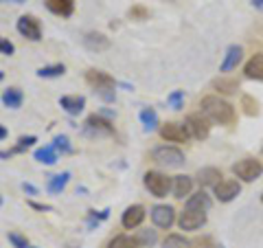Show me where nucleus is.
Masks as SVG:
<instances>
[{
	"instance_id": "nucleus-11",
	"label": "nucleus",
	"mask_w": 263,
	"mask_h": 248,
	"mask_svg": "<svg viewBox=\"0 0 263 248\" xmlns=\"http://www.w3.org/2000/svg\"><path fill=\"white\" fill-rule=\"evenodd\" d=\"M178 224H180V228H182V231H197V228H202L204 224H206V213L186 209V211L180 213Z\"/></svg>"
},
{
	"instance_id": "nucleus-12",
	"label": "nucleus",
	"mask_w": 263,
	"mask_h": 248,
	"mask_svg": "<svg viewBox=\"0 0 263 248\" xmlns=\"http://www.w3.org/2000/svg\"><path fill=\"white\" fill-rule=\"evenodd\" d=\"M145 218H147L145 206H143V204H132V206H127V209L123 211L121 224L125 226L127 231H132V228H138V226H141Z\"/></svg>"
},
{
	"instance_id": "nucleus-10",
	"label": "nucleus",
	"mask_w": 263,
	"mask_h": 248,
	"mask_svg": "<svg viewBox=\"0 0 263 248\" xmlns=\"http://www.w3.org/2000/svg\"><path fill=\"white\" fill-rule=\"evenodd\" d=\"M149 216H152V222L158 228H171L176 222V209L171 204H156Z\"/></svg>"
},
{
	"instance_id": "nucleus-1",
	"label": "nucleus",
	"mask_w": 263,
	"mask_h": 248,
	"mask_svg": "<svg viewBox=\"0 0 263 248\" xmlns=\"http://www.w3.org/2000/svg\"><path fill=\"white\" fill-rule=\"evenodd\" d=\"M200 112L213 123H219V126H233L237 121V112L230 105L226 99H221L217 95H209L202 97L200 101Z\"/></svg>"
},
{
	"instance_id": "nucleus-37",
	"label": "nucleus",
	"mask_w": 263,
	"mask_h": 248,
	"mask_svg": "<svg viewBox=\"0 0 263 248\" xmlns=\"http://www.w3.org/2000/svg\"><path fill=\"white\" fill-rule=\"evenodd\" d=\"M147 15H149V11H147L145 7H141V5H136V7H132L129 9V18L132 20H145Z\"/></svg>"
},
{
	"instance_id": "nucleus-40",
	"label": "nucleus",
	"mask_w": 263,
	"mask_h": 248,
	"mask_svg": "<svg viewBox=\"0 0 263 248\" xmlns=\"http://www.w3.org/2000/svg\"><path fill=\"white\" fill-rule=\"evenodd\" d=\"M29 206H33L35 211H51L53 206H48V204H40V202H33V200H29Z\"/></svg>"
},
{
	"instance_id": "nucleus-16",
	"label": "nucleus",
	"mask_w": 263,
	"mask_h": 248,
	"mask_svg": "<svg viewBox=\"0 0 263 248\" xmlns=\"http://www.w3.org/2000/svg\"><path fill=\"white\" fill-rule=\"evenodd\" d=\"M243 75L246 79H254V81H263V53L252 55L243 66Z\"/></svg>"
},
{
	"instance_id": "nucleus-19",
	"label": "nucleus",
	"mask_w": 263,
	"mask_h": 248,
	"mask_svg": "<svg viewBox=\"0 0 263 248\" xmlns=\"http://www.w3.org/2000/svg\"><path fill=\"white\" fill-rule=\"evenodd\" d=\"M84 44L88 51H95V53H101V51H108L110 48V40L103 36V33H86V38H84Z\"/></svg>"
},
{
	"instance_id": "nucleus-21",
	"label": "nucleus",
	"mask_w": 263,
	"mask_h": 248,
	"mask_svg": "<svg viewBox=\"0 0 263 248\" xmlns=\"http://www.w3.org/2000/svg\"><path fill=\"white\" fill-rule=\"evenodd\" d=\"M197 183H200V187H215L219 180H221V171L217 167H202L200 171H197Z\"/></svg>"
},
{
	"instance_id": "nucleus-39",
	"label": "nucleus",
	"mask_w": 263,
	"mask_h": 248,
	"mask_svg": "<svg viewBox=\"0 0 263 248\" xmlns=\"http://www.w3.org/2000/svg\"><path fill=\"white\" fill-rule=\"evenodd\" d=\"M191 244L197 246V248H215V244H213L209 237H197L195 242H191Z\"/></svg>"
},
{
	"instance_id": "nucleus-30",
	"label": "nucleus",
	"mask_w": 263,
	"mask_h": 248,
	"mask_svg": "<svg viewBox=\"0 0 263 248\" xmlns=\"http://www.w3.org/2000/svg\"><path fill=\"white\" fill-rule=\"evenodd\" d=\"M108 248H138L136 237H129V235H117L110 239Z\"/></svg>"
},
{
	"instance_id": "nucleus-24",
	"label": "nucleus",
	"mask_w": 263,
	"mask_h": 248,
	"mask_svg": "<svg viewBox=\"0 0 263 248\" xmlns=\"http://www.w3.org/2000/svg\"><path fill=\"white\" fill-rule=\"evenodd\" d=\"M22 101H24V95H22L20 88H7L5 93H3V103L7 105V108L18 110L20 105H22Z\"/></svg>"
},
{
	"instance_id": "nucleus-32",
	"label": "nucleus",
	"mask_w": 263,
	"mask_h": 248,
	"mask_svg": "<svg viewBox=\"0 0 263 248\" xmlns=\"http://www.w3.org/2000/svg\"><path fill=\"white\" fill-rule=\"evenodd\" d=\"M241 108L248 117H257L259 114V101L252 95H241Z\"/></svg>"
},
{
	"instance_id": "nucleus-13",
	"label": "nucleus",
	"mask_w": 263,
	"mask_h": 248,
	"mask_svg": "<svg viewBox=\"0 0 263 248\" xmlns=\"http://www.w3.org/2000/svg\"><path fill=\"white\" fill-rule=\"evenodd\" d=\"M160 136L167 140V143H186L189 132L184 126H180V123H167V126L160 128Z\"/></svg>"
},
{
	"instance_id": "nucleus-3",
	"label": "nucleus",
	"mask_w": 263,
	"mask_h": 248,
	"mask_svg": "<svg viewBox=\"0 0 263 248\" xmlns=\"http://www.w3.org/2000/svg\"><path fill=\"white\" fill-rule=\"evenodd\" d=\"M84 136L90 138H101V136H114V126L103 117V114H90V117L84 121Z\"/></svg>"
},
{
	"instance_id": "nucleus-5",
	"label": "nucleus",
	"mask_w": 263,
	"mask_h": 248,
	"mask_svg": "<svg viewBox=\"0 0 263 248\" xmlns=\"http://www.w3.org/2000/svg\"><path fill=\"white\" fill-rule=\"evenodd\" d=\"M145 189L149 191L154 198H164L169 191H171V178L167 173H160V171H147L145 178Z\"/></svg>"
},
{
	"instance_id": "nucleus-41",
	"label": "nucleus",
	"mask_w": 263,
	"mask_h": 248,
	"mask_svg": "<svg viewBox=\"0 0 263 248\" xmlns=\"http://www.w3.org/2000/svg\"><path fill=\"white\" fill-rule=\"evenodd\" d=\"M22 189H24V193H29V196H37V187H33L31 183H22Z\"/></svg>"
},
{
	"instance_id": "nucleus-48",
	"label": "nucleus",
	"mask_w": 263,
	"mask_h": 248,
	"mask_svg": "<svg viewBox=\"0 0 263 248\" xmlns=\"http://www.w3.org/2000/svg\"><path fill=\"white\" fill-rule=\"evenodd\" d=\"M29 248H33V246H29Z\"/></svg>"
},
{
	"instance_id": "nucleus-22",
	"label": "nucleus",
	"mask_w": 263,
	"mask_h": 248,
	"mask_svg": "<svg viewBox=\"0 0 263 248\" xmlns=\"http://www.w3.org/2000/svg\"><path fill=\"white\" fill-rule=\"evenodd\" d=\"M37 143V136H33V134H29V136H20L18 138V143H15L11 150H3L0 152V158H11L13 154H22V152H27L29 147H33Z\"/></svg>"
},
{
	"instance_id": "nucleus-45",
	"label": "nucleus",
	"mask_w": 263,
	"mask_h": 248,
	"mask_svg": "<svg viewBox=\"0 0 263 248\" xmlns=\"http://www.w3.org/2000/svg\"><path fill=\"white\" fill-rule=\"evenodd\" d=\"M3 79H5V73H3V70H0V81H3Z\"/></svg>"
},
{
	"instance_id": "nucleus-7",
	"label": "nucleus",
	"mask_w": 263,
	"mask_h": 248,
	"mask_svg": "<svg viewBox=\"0 0 263 248\" xmlns=\"http://www.w3.org/2000/svg\"><path fill=\"white\" fill-rule=\"evenodd\" d=\"M184 128H186V132H189V136H193V138H197V140L209 138V134H211V121L204 117L202 112L189 114L186 121H184Z\"/></svg>"
},
{
	"instance_id": "nucleus-8",
	"label": "nucleus",
	"mask_w": 263,
	"mask_h": 248,
	"mask_svg": "<svg viewBox=\"0 0 263 248\" xmlns=\"http://www.w3.org/2000/svg\"><path fill=\"white\" fill-rule=\"evenodd\" d=\"M15 29L22 38L31 40V42H40L42 40V27H40V20L35 15H20L18 22H15Z\"/></svg>"
},
{
	"instance_id": "nucleus-47",
	"label": "nucleus",
	"mask_w": 263,
	"mask_h": 248,
	"mask_svg": "<svg viewBox=\"0 0 263 248\" xmlns=\"http://www.w3.org/2000/svg\"><path fill=\"white\" fill-rule=\"evenodd\" d=\"M261 202H263V193H261Z\"/></svg>"
},
{
	"instance_id": "nucleus-26",
	"label": "nucleus",
	"mask_w": 263,
	"mask_h": 248,
	"mask_svg": "<svg viewBox=\"0 0 263 248\" xmlns=\"http://www.w3.org/2000/svg\"><path fill=\"white\" fill-rule=\"evenodd\" d=\"M68 180H70V171H64V173H57V176H53L51 180H48V193H62L66 185H68Z\"/></svg>"
},
{
	"instance_id": "nucleus-42",
	"label": "nucleus",
	"mask_w": 263,
	"mask_h": 248,
	"mask_svg": "<svg viewBox=\"0 0 263 248\" xmlns=\"http://www.w3.org/2000/svg\"><path fill=\"white\" fill-rule=\"evenodd\" d=\"M7 136H9V130H7L5 126H0V140H5Z\"/></svg>"
},
{
	"instance_id": "nucleus-4",
	"label": "nucleus",
	"mask_w": 263,
	"mask_h": 248,
	"mask_svg": "<svg viewBox=\"0 0 263 248\" xmlns=\"http://www.w3.org/2000/svg\"><path fill=\"white\" fill-rule=\"evenodd\" d=\"M152 158L158 163V165H164V167H171V169H180L186 163L184 154L180 152L178 147H174V145H160V147H156V150L152 152Z\"/></svg>"
},
{
	"instance_id": "nucleus-46",
	"label": "nucleus",
	"mask_w": 263,
	"mask_h": 248,
	"mask_svg": "<svg viewBox=\"0 0 263 248\" xmlns=\"http://www.w3.org/2000/svg\"><path fill=\"white\" fill-rule=\"evenodd\" d=\"M0 206H3V196H0Z\"/></svg>"
},
{
	"instance_id": "nucleus-35",
	"label": "nucleus",
	"mask_w": 263,
	"mask_h": 248,
	"mask_svg": "<svg viewBox=\"0 0 263 248\" xmlns=\"http://www.w3.org/2000/svg\"><path fill=\"white\" fill-rule=\"evenodd\" d=\"M167 103L174 110H182L184 108V90H174V93L167 97Z\"/></svg>"
},
{
	"instance_id": "nucleus-43",
	"label": "nucleus",
	"mask_w": 263,
	"mask_h": 248,
	"mask_svg": "<svg viewBox=\"0 0 263 248\" xmlns=\"http://www.w3.org/2000/svg\"><path fill=\"white\" fill-rule=\"evenodd\" d=\"M250 3H252L254 9H263V0H250Z\"/></svg>"
},
{
	"instance_id": "nucleus-27",
	"label": "nucleus",
	"mask_w": 263,
	"mask_h": 248,
	"mask_svg": "<svg viewBox=\"0 0 263 248\" xmlns=\"http://www.w3.org/2000/svg\"><path fill=\"white\" fill-rule=\"evenodd\" d=\"M35 161L37 163H44V165H55L57 163V158H60V156H57V150L53 145H46V147H40V150H35Z\"/></svg>"
},
{
	"instance_id": "nucleus-14",
	"label": "nucleus",
	"mask_w": 263,
	"mask_h": 248,
	"mask_svg": "<svg viewBox=\"0 0 263 248\" xmlns=\"http://www.w3.org/2000/svg\"><path fill=\"white\" fill-rule=\"evenodd\" d=\"M241 60H243V48H241L239 44H230V46L226 48V55H224V62H221L219 70H221V73L235 70L237 66L241 64Z\"/></svg>"
},
{
	"instance_id": "nucleus-15",
	"label": "nucleus",
	"mask_w": 263,
	"mask_h": 248,
	"mask_svg": "<svg viewBox=\"0 0 263 248\" xmlns=\"http://www.w3.org/2000/svg\"><path fill=\"white\" fill-rule=\"evenodd\" d=\"M60 105L70 114V117H79L81 112L86 108V97L81 95H66L60 99Z\"/></svg>"
},
{
	"instance_id": "nucleus-17",
	"label": "nucleus",
	"mask_w": 263,
	"mask_h": 248,
	"mask_svg": "<svg viewBox=\"0 0 263 248\" xmlns=\"http://www.w3.org/2000/svg\"><path fill=\"white\" fill-rule=\"evenodd\" d=\"M211 206H213V200H211V196L204 191V189H200L197 193L186 198V209H191V211H204L206 213Z\"/></svg>"
},
{
	"instance_id": "nucleus-44",
	"label": "nucleus",
	"mask_w": 263,
	"mask_h": 248,
	"mask_svg": "<svg viewBox=\"0 0 263 248\" xmlns=\"http://www.w3.org/2000/svg\"><path fill=\"white\" fill-rule=\"evenodd\" d=\"M11 3H15V5H22V3H27V0H11Z\"/></svg>"
},
{
	"instance_id": "nucleus-31",
	"label": "nucleus",
	"mask_w": 263,
	"mask_h": 248,
	"mask_svg": "<svg viewBox=\"0 0 263 248\" xmlns=\"http://www.w3.org/2000/svg\"><path fill=\"white\" fill-rule=\"evenodd\" d=\"M136 242H138V246H143V248H152L156 242H158V235H156V231L145 228V231H138Z\"/></svg>"
},
{
	"instance_id": "nucleus-36",
	"label": "nucleus",
	"mask_w": 263,
	"mask_h": 248,
	"mask_svg": "<svg viewBox=\"0 0 263 248\" xmlns=\"http://www.w3.org/2000/svg\"><path fill=\"white\" fill-rule=\"evenodd\" d=\"M7 237H9V242L13 244V248H29V239L24 235H20V233H9Z\"/></svg>"
},
{
	"instance_id": "nucleus-23",
	"label": "nucleus",
	"mask_w": 263,
	"mask_h": 248,
	"mask_svg": "<svg viewBox=\"0 0 263 248\" xmlns=\"http://www.w3.org/2000/svg\"><path fill=\"white\" fill-rule=\"evenodd\" d=\"M213 88H215L219 95H237L239 81L233 77H217V79H213Z\"/></svg>"
},
{
	"instance_id": "nucleus-9",
	"label": "nucleus",
	"mask_w": 263,
	"mask_h": 248,
	"mask_svg": "<svg viewBox=\"0 0 263 248\" xmlns=\"http://www.w3.org/2000/svg\"><path fill=\"white\" fill-rule=\"evenodd\" d=\"M213 191H215L219 202H233L235 198L241 193V185H239V180L226 178V180H219V183L213 187Z\"/></svg>"
},
{
	"instance_id": "nucleus-25",
	"label": "nucleus",
	"mask_w": 263,
	"mask_h": 248,
	"mask_svg": "<svg viewBox=\"0 0 263 248\" xmlns=\"http://www.w3.org/2000/svg\"><path fill=\"white\" fill-rule=\"evenodd\" d=\"M141 123L145 126V130L147 132H154V130H158V126H160V121H158V112H156L154 108H143L141 110Z\"/></svg>"
},
{
	"instance_id": "nucleus-29",
	"label": "nucleus",
	"mask_w": 263,
	"mask_h": 248,
	"mask_svg": "<svg viewBox=\"0 0 263 248\" xmlns=\"http://www.w3.org/2000/svg\"><path fill=\"white\" fill-rule=\"evenodd\" d=\"M189 246H191V242L184 235H178V233L167 235L162 242V248H189Z\"/></svg>"
},
{
	"instance_id": "nucleus-34",
	"label": "nucleus",
	"mask_w": 263,
	"mask_h": 248,
	"mask_svg": "<svg viewBox=\"0 0 263 248\" xmlns=\"http://www.w3.org/2000/svg\"><path fill=\"white\" fill-rule=\"evenodd\" d=\"M53 147H55L57 152H62V154H70V152H72L70 140H68V136H66V134H57V136L53 138Z\"/></svg>"
},
{
	"instance_id": "nucleus-6",
	"label": "nucleus",
	"mask_w": 263,
	"mask_h": 248,
	"mask_svg": "<svg viewBox=\"0 0 263 248\" xmlns=\"http://www.w3.org/2000/svg\"><path fill=\"white\" fill-rule=\"evenodd\" d=\"M233 173L243 183H254L263 173V163L257 158H243L233 165Z\"/></svg>"
},
{
	"instance_id": "nucleus-33",
	"label": "nucleus",
	"mask_w": 263,
	"mask_h": 248,
	"mask_svg": "<svg viewBox=\"0 0 263 248\" xmlns=\"http://www.w3.org/2000/svg\"><path fill=\"white\" fill-rule=\"evenodd\" d=\"M108 216H110V209H103V211H92L90 209L88 211V228L99 226L103 220H108Z\"/></svg>"
},
{
	"instance_id": "nucleus-20",
	"label": "nucleus",
	"mask_w": 263,
	"mask_h": 248,
	"mask_svg": "<svg viewBox=\"0 0 263 248\" xmlns=\"http://www.w3.org/2000/svg\"><path fill=\"white\" fill-rule=\"evenodd\" d=\"M46 9L62 18H70L75 11V0H46Z\"/></svg>"
},
{
	"instance_id": "nucleus-2",
	"label": "nucleus",
	"mask_w": 263,
	"mask_h": 248,
	"mask_svg": "<svg viewBox=\"0 0 263 248\" xmlns=\"http://www.w3.org/2000/svg\"><path fill=\"white\" fill-rule=\"evenodd\" d=\"M86 81H88V86H92L95 88V93L103 99L105 103H114L117 101V81H114L112 75H108V73H103V70H97V68H90L86 73Z\"/></svg>"
},
{
	"instance_id": "nucleus-38",
	"label": "nucleus",
	"mask_w": 263,
	"mask_h": 248,
	"mask_svg": "<svg viewBox=\"0 0 263 248\" xmlns=\"http://www.w3.org/2000/svg\"><path fill=\"white\" fill-rule=\"evenodd\" d=\"M13 51H15V46L9 42V40L0 38V53L3 55H13Z\"/></svg>"
},
{
	"instance_id": "nucleus-18",
	"label": "nucleus",
	"mask_w": 263,
	"mask_h": 248,
	"mask_svg": "<svg viewBox=\"0 0 263 248\" xmlns=\"http://www.w3.org/2000/svg\"><path fill=\"white\" fill-rule=\"evenodd\" d=\"M171 189H174V196L178 200H184L186 196H191V189H193V178L191 176H184V173H180L171 180Z\"/></svg>"
},
{
	"instance_id": "nucleus-28",
	"label": "nucleus",
	"mask_w": 263,
	"mask_h": 248,
	"mask_svg": "<svg viewBox=\"0 0 263 248\" xmlns=\"http://www.w3.org/2000/svg\"><path fill=\"white\" fill-rule=\"evenodd\" d=\"M66 73V66L64 64H51V66H42L37 70V77H44V79H53V77H62Z\"/></svg>"
}]
</instances>
